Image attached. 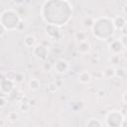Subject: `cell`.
Here are the masks:
<instances>
[{
	"instance_id": "6da1fadb",
	"label": "cell",
	"mask_w": 127,
	"mask_h": 127,
	"mask_svg": "<svg viewBox=\"0 0 127 127\" xmlns=\"http://www.w3.org/2000/svg\"><path fill=\"white\" fill-rule=\"evenodd\" d=\"M115 28L113 25V19H110L108 17H103V18H97L94 21V25L91 28L92 34L94 35L95 38L101 39V34L102 31H105V34L107 38H111L113 35Z\"/></svg>"
},
{
	"instance_id": "7a4b0ae2",
	"label": "cell",
	"mask_w": 127,
	"mask_h": 127,
	"mask_svg": "<svg viewBox=\"0 0 127 127\" xmlns=\"http://www.w3.org/2000/svg\"><path fill=\"white\" fill-rule=\"evenodd\" d=\"M8 17H4L1 15L0 19L1 22L0 24H2L8 31H13V30H17V27L19 25V23L22 21V19L19 17V15L17 14V12L14 9H6L3 11Z\"/></svg>"
},
{
	"instance_id": "3957f363",
	"label": "cell",
	"mask_w": 127,
	"mask_h": 127,
	"mask_svg": "<svg viewBox=\"0 0 127 127\" xmlns=\"http://www.w3.org/2000/svg\"><path fill=\"white\" fill-rule=\"evenodd\" d=\"M123 119H124V116L121 113V111L112 110L106 114L104 123L107 127H121V123Z\"/></svg>"
},
{
	"instance_id": "277c9868",
	"label": "cell",
	"mask_w": 127,
	"mask_h": 127,
	"mask_svg": "<svg viewBox=\"0 0 127 127\" xmlns=\"http://www.w3.org/2000/svg\"><path fill=\"white\" fill-rule=\"evenodd\" d=\"M14 81L7 78V77H3L1 79V93H11V91L14 89Z\"/></svg>"
},
{
	"instance_id": "5b68a950",
	"label": "cell",
	"mask_w": 127,
	"mask_h": 127,
	"mask_svg": "<svg viewBox=\"0 0 127 127\" xmlns=\"http://www.w3.org/2000/svg\"><path fill=\"white\" fill-rule=\"evenodd\" d=\"M48 50H49V48L48 47H45L42 44V45H37L34 48L33 52H34V55L38 59H40V60H46L47 55H48Z\"/></svg>"
},
{
	"instance_id": "8992f818",
	"label": "cell",
	"mask_w": 127,
	"mask_h": 127,
	"mask_svg": "<svg viewBox=\"0 0 127 127\" xmlns=\"http://www.w3.org/2000/svg\"><path fill=\"white\" fill-rule=\"evenodd\" d=\"M68 67H69V64L64 60H59L55 64V70L58 73H61V74L65 73L68 70Z\"/></svg>"
},
{
	"instance_id": "52a82bcc",
	"label": "cell",
	"mask_w": 127,
	"mask_h": 127,
	"mask_svg": "<svg viewBox=\"0 0 127 127\" xmlns=\"http://www.w3.org/2000/svg\"><path fill=\"white\" fill-rule=\"evenodd\" d=\"M108 46H109V51L112 55H119L123 51V46L119 40L112 41Z\"/></svg>"
},
{
	"instance_id": "ba28073f",
	"label": "cell",
	"mask_w": 127,
	"mask_h": 127,
	"mask_svg": "<svg viewBox=\"0 0 127 127\" xmlns=\"http://www.w3.org/2000/svg\"><path fill=\"white\" fill-rule=\"evenodd\" d=\"M126 23H127V20L123 16H116L113 19V25L116 30H122Z\"/></svg>"
},
{
	"instance_id": "9c48e42d",
	"label": "cell",
	"mask_w": 127,
	"mask_h": 127,
	"mask_svg": "<svg viewBox=\"0 0 127 127\" xmlns=\"http://www.w3.org/2000/svg\"><path fill=\"white\" fill-rule=\"evenodd\" d=\"M77 78H78L79 82H81L83 84H86V83L90 82V80H91V74L87 70H83V71H81V72L78 73Z\"/></svg>"
},
{
	"instance_id": "30bf717a",
	"label": "cell",
	"mask_w": 127,
	"mask_h": 127,
	"mask_svg": "<svg viewBox=\"0 0 127 127\" xmlns=\"http://www.w3.org/2000/svg\"><path fill=\"white\" fill-rule=\"evenodd\" d=\"M101 75L104 79H109V78H112L115 76V68L114 67H111V66H108V67H105L102 71H101Z\"/></svg>"
},
{
	"instance_id": "8fae6325",
	"label": "cell",
	"mask_w": 127,
	"mask_h": 127,
	"mask_svg": "<svg viewBox=\"0 0 127 127\" xmlns=\"http://www.w3.org/2000/svg\"><path fill=\"white\" fill-rule=\"evenodd\" d=\"M90 43L88 41H84V42H80L79 45H78V52L81 53V54H87L89 51H90Z\"/></svg>"
},
{
	"instance_id": "7c38bea8",
	"label": "cell",
	"mask_w": 127,
	"mask_h": 127,
	"mask_svg": "<svg viewBox=\"0 0 127 127\" xmlns=\"http://www.w3.org/2000/svg\"><path fill=\"white\" fill-rule=\"evenodd\" d=\"M29 87L32 91H37L41 87V82L38 78H31L29 81Z\"/></svg>"
},
{
	"instance_id": "4fadbf2b",
	"label": "cell",
	"mask_w": 127,
	"mask_h": 127,
	"mask_svg": "<svg viewBox=\"0 0 127 127\" xmlns=\"http://www.w3.org/2000/svg\"><path fill=\"white\" fill-rule=\"evenodd\" d=\"M36 44V38L32 35H28L25 37L24 39V45L27 47V48H32L34 47V45Z\"/></svg>"
},
{
	"instance_id": "5bb4252c",
	"label": "cell",
	"mask_w": 127,
	"mask_h": 127,
	"mask_svg": "<svg viewBox=\"0 0 127 127\" xmlns=\"http://www.w3.org/2000/svg\"><path fill=\"white\" fill-rule=\"evenodd\" d=\"M20 116H19V113L16 112V111H10L8 114H7V119L8 121H10L11 123H15L19 120Z\"/></svg>"
},
{
	"instance_id": "9a60e30c",
	"label": "cell",
	"mask_w": 127,
	"mask_h": 127,
	"mask_svg": "<svg viewBox=\"0 0 127 127\" xmlns=\"http://www.w3.org/2000/svg\"><path fill=\"white\" fill-rule=\"evenodd\" d=\"M86 127H102V123L97 118H90L86 123Z\"/></svg>"
},
{
	"instance_id": "2e32d148",
	"label": "cell",
	"mask_w": 127,
	"mask_h": 127,
	"mask_svg": "<svg viewBox=\"0 0 127 127\" xmlns=\"http://www.w3.org/2000/svg\"><path fill=\"white\" fill-rule=\"evenodd\" d=\"M75 39L80 43V42H84V41H87V34L83 31H79V32H76L75 35H74Z\"/></svg>"
},
{
	"instance_id": "e0dca14e",
	"label": "cell",
	"mask_w": 127,
	"mask_h": 127,
	"mask_svg": "<svg viewBox=\"0 0 127 127\" xmlns=\"http://www.w3.org/2000/svg\"><path fill=\"white\" fill-rule=\"evenodd\" d=\"M94 21H95V19L87 16V17H85L83 19V26L86 27V28H90L91 29L93 27V25H94Z\"/></svg>"
},
{
	"instance_id": "ac0fdd59",
	"label": "cell",
	"mask_w": 127,
	"mask_h": 127,
	"mask_svg": "<svg viewBox=\"0 0 127 127\" xmlns=\"http://www.w3.org/2000/svg\"><path fill=\"white\" fill-rule=\"evenodd\" d=\"M24 79H25V76L22 72H15L14 77H13V81L15 83H21V82H23Z\"/></svg>"
},
{
	"instance_id": "d6986e66",
	"label": "cell",
	"mask_w": 127,
	"mask_h": 127,
	"mask_svg": "<svg viewBox=\"0 0 127 127\" xmlns=\"http://www.w3.org/2000/svg\"><path fill=\"white\" fill-rule=\"evenodd\" d=\"M126 75V71L123 67H118V68H115V76L119 79L123 78L124 76Z\"/></svg>"
},
{
	"instance_id": "ffe728a7",
	"label": "cell",
	"mask_w": 127,
	"mask_h": 127,
	"mask_svg": "<svg viewBox=\"0 0 127 127\" xmlns=\"http://www.w3.org/2000/svg\"><path fill=\"white\" fill-rule=\"evenodd\" d=\"M58 85H57V83L56 82H50L48 85H47V90L50 92V93H55L56 91H57V89H58Z\"/></svg>"
},
{
	"instance_id": "44dd1931",
	"label": "cell",
	"mask_w": 127,
	"mask_h": 127,
	"mask_svg": "<svg viewBox=\"0 0 127 127\" xmlns=\"http://www.w3.org/2000/svg\"><path fill=\"white\" fill-rule=\"evenodd\" d=\"M109 61H110V63H111L112 64L116 65V64H118L119 62H120V56H119V55H111Z\"/></svg>"
},
{
	"instance_id": "7402d4cb",
	"label": "cell",
	"mask_w": 127,
	"mask_h": 127,
	"mask_svg": "<svg viewBox=\"0 0 127 127\" xmlns=\"http://www.w3.org/2000/svg\"><path fill=\"white\" fill-rule=\"evenodd\" d=\"M31 108V104L30 103H21L20 104V110L23 112H29Z\"/></svg>"
},
{
	"instance_id": "603a6c76",
	"label": "cell",
	"mask_w": 127,
	"mask_h": 127,
	"mask_svg": "<svg viewBox=\"0 0 127 127\" xmlns=\"http://www.w3.org/2000/svg\"><path fill=\"white\" fill-rule=\"evenodd\" d=\"M119 41L121 42L123 48H126V49H127V36H126V35H122V36L120 37Z\"/></svg>"
},
{
	"instance_id": "cb8c5ba5",
	"label": "cell",
	"mask_w": 127,
	"mask_h": 127,
	"mask_svg": "<svg viewBox=\"0 0 127 127\" xmlns=\"http://www.w3.org/2000/svg\"><path fill=\"white\" fill-rule=\"evenodd\" d=\"M6 103H7V100H6L5 96H4V94H2L1 97H0V108L3 109L6 106Z\"/></svg>"
},
{
	"instance_id": "d4e9b609",
	"label": "cell",
	"mask_w": 127,
	"mask_h": 127,
	"mask_svg": "<svg viewBox=\"0 0 127 127\" xmlns=\"http://www.w3.org/2000/svg\"><path fill=\"white\" fill-rule=\"evenodd\" d=\"M0 29H1V31H0V37H1V38H3V37H4V35L6 34V32H7L8 30H7V29H6L2 24H0Z\"/></svg>"
},
{
	"instance_id": "484cf974",
	"label": "cell",
	"mask_w": 127,
	"mask_h": 127,
	"mask_svg": "<svg viewBox=\"0 0 127 127\" xmlns=\"http://www.w3.org/2000/svg\"><path fill=\"white\" fill-rule=\"evenodd\" d=\"M25 29V23H24V21L22 20L20 23H19V25H18V27H17V30L18 31H23Z\"/></svg>"
},
{
	"instance_id": "4316f807",
	"label": "cell",
	"mask_w": 127,
	"mask_h": 127,
	"mask_svg": "<svg viewBox=\"0 0 127 127\" xmlns=\"http://www.w3.org/2000/svg\"><path fill=\"white\" fill-rule=\"evenodd\" d=\"M122 101H123L125 104H127V90L124 91L123 94H122Z\"/></svg>"
},
{
	"instance_id": "83f0119b",
	"label": "cell",
	"mask_w": 127,
	"mask_h": 127,
	"mask_svg": "<svg viewBox=\"0 0 127 127\" xmlns=\"http://www.w3.org/2000/svg\"><path fill=\"white\" fill-rule=\"evenodd\" d=\"M121 32H122V35H126L127 36V23L125 24V26L123 27V29L121 30Z\"/></svg>"
},
{
	"instance_id": "f1b7e54d",
	"label": "cell",
	"mask_w": 127,
	"mask_h": 127,
	"mask_svg": "<svg viewBox=\"0 0 127 127\" xmlns=\"http://www.w3.org/2000/svg\"><path fill=\"white\" fill-rule=\"evenodd\" d=\"M121 127H127V119L126 118L123 119V121L121 123Z\"/></svg>"
},
{
	"instance_id": "f546056e",
	"label": "cell",
	"mask_w": 127,
	"mask_h": 127,
	"mask_svg": "<svg viewBox=\"0 0 127 127\" xmlns=\"http://www.w3.org/2000/svg\"><path fill=\"white\" fill-rule=\"evenodd\" d=\"M122 11H123V13L126 15V17H127V4L123 6V9H122Z\"/></svg>"
},
{
	"instance_id": "4dcf8cb0",
	"label": "cell",
	"mask_w": 127,
	"mask_h": 127,
	"mask_svg": "<svg viewBox=\"0 0 127 127\" xmlns=\"http://www.w3.org/2000/svg\"><path fill=\"white\" fill-rule=\"evenodd\" d=\"M123 58H124L125 60H127V49H125V50L123 51Z\"/></svg>"
},
{
	"instance_id": "1f68e13d",
	"label": "cell",
	"mask_w": 127,
	"mask_h": 127,
	"mask_svg": "<svg viewBox=\"0 0 127 127\" xmlns=\"http://www.w3.org/2000/svg\"><path fill=\"white\" fill-rule=\"evenodd\" d=\"M44 66H45V68H46V69H48V70H50V69H51V65H50V64H49V63H48V64H45V65H44Z\"/></svg>"
},
{
	"instance_id": "d6a6232c",
	"label": "cell",
	"mask_w": 127,
	"mask_h": 127,
	"mask_svg": "<svg viewBox=\"0 0 127 127\" xmlns=\"http://www.w3.org/2000/svg\"><path fill=\"white\" fill-rule=\"evenodd\" d=\"M4 123H5V122H4V119L2 118V119H1V122H0V127H4Z\"/></svg>"
},
{
	"instance_id": "836d02e7",
	"label": "cell",
	"mask_w": 127,
	"mask_h": 127,
	"mask_svg": "<svg viewBox=\"0 0 127 127\" xmlns=\"http://www.w3.org/2000/svg\"><path fill=\"white\" fill-rule=\"evenodd\" d=\"M124 118H126V119H127V112L125 113V115H124Z\"/></svg>"
}]
</instances>
